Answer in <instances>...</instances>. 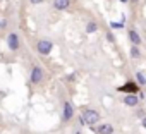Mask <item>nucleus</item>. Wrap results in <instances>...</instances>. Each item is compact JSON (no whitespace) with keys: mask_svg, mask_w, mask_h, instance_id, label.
<instances>
[{"mask_svg":"<svg viewBox=\"0 0 146 134\" xmlns=\"http://www.w3.org/2000/svg\"><path fill=\"white\" fill-rule=\"evenodd\" d=\"M52 5L55 11H69L72 5V0H53Z\"/></svg>","mask_w":146,"mask_h":134,"instance_id":"9","label":"nucleus"},{"mask_svg":"<svg viewBox=\"0 0 146 134\" xmlns=\"http://www.w3.org/2000/svg\"><path fill=\"white\" fill-rule=\"evenodd\" d=\"M141 125H143V127H144V129H146V115H144V117H143V119H141Z\"/></svg>","mask_w":146,"mask_h":134,"instance_id":"17","label":"nucleus"},{"mask_svg":"<svg viewBox=\"0 0 146 134\" xmlns=\"http://www.w3.org/2000/svg\"><path fill=\"white\" fill-rule=\"evenodd\" d=\"M36 50H38L40 55H50V52L53 50V43L46 38H41V40L36 41Z\"/></svg>","mask_w":146,"mask_h":134,"instance_id":"4","label":"nucleus"},{"mask_svg":"<svg viewBox=\"0 0 146 134\" xmlns=\"http://www.w3.org/2000/svg\"><path fill=\"white\" fill-rule=\"evenodd\" d=\"M5 28H7V19H2V21H0V29L5 31Z\"/></svg>","mask_w":146,"mask_h":134,"instance_id":"15","label":"nucleus"},{"mask_svg":"<svg viewBox=\"0 0 146 134\" xmlns=\"http://www.w3.org/2000/svg\"><path fill=\"white\" fill-rule=\"evenodd\" d=\"M76 134H81V132H79V131H78V132H76Z\"/></svg>","mask_w":146,"mask_h":134,"instance_id":"20","label":"nucleus"},{"mask_svg":"<svg viewBox=\"0 0 146 134\" xmlns=\"http://www.w3.org/2000/svg\"><path fill=\"white\" fill-rule=\"evenodd\" d=\"M96 31H98V24H96V23L91 21V23L86 24V33H88V34H93V33H96Z\"/></svg>","mask_w":146,"mask_h":134,"instance_id":"12","label":"nucleus"},{"mask_svg":"<svg viewBox=\"0 0 146 134\" xmlns=\"http://www.w3.org/2000/svg\"><path fill=\"white\" fill-rule=\"evenodd\" d=\"M95 132L96 134H115V127L105 122V124H98V127H95Z\"/></svg>","mask_w":146,"mask_h":134,"instance_id":"8","label":"nucleus"},{"mask_svg":"<svg viewBox=\"0 0 146 134\" xmlns=\"http://www.w3.org/2000/svg\"><path fill=\"white\" fill-rule=\"evenodd\" d=\"M129 55H131V58H132V60H141V58H143V52H141V48H139V46H131Z\"/></svg>","mask_w":146,"mask_h":134,"instance_id":"11","label":"nucleus"},{"mask_svg":"<svg viewBox=\"0 0 146 134\" xmlns=\"http://www.w3.org/2000/svg\"><path fill=\"white\" fill-rule=\"evenodd\" d=\"M136 81H137L139 86H146V78H144V74H143L141 71L136 72Z\"/></svg>","mask_w":146,"mask_h":134,"instance_id":"13","label":"nucleus"},{"mask_svg":"<svg viewBox=\"0 0 146 134\" xmlns=\"http://www.w3.org/2000/svg\"><path fill=\"white\" fill-rule=\"evenodd\" d=\"M107 40H108L112 45H115V36H113V33H112V31H107Z\"/></svg>","mask_w":146,"mask_h":134,"instance_id":"14","label":"nucleus"},{"mask_svg":"<svg viewBox=\"0 0 146 134\" xmlns=\"http://www.w3.org/2000/svg\"><path fill=\"white\" fill-rule=\"evenodd\" d=\"M100 119H102V115L95 108H83V112L79 115L81 124H86V125H96V124H100Z\"/></svg>","mask_w":146,"mask_h":134,"instance_id":"2","label":"nucleus"},{"mask_svg":"<svg viewBox=\"0 0 146 134\" xmlns=\"http://www.w3.org/2000/svg\"><path fill=\"white\" fill-rule=\"evenodd\" d=\"M5 43H7V48H9L11 52L17 53V52L21 50V46H23V40H21V34H19L17 31H14V29H12V31H9Z\"/></svg>","mask_w":146,"mask_h":134,"instance_id":"3","label":"nucleus"},{"mask_svg":"<svg viewBox=\"0 0 146 134\" xmlns=\"http://www.w3.org/2000/svg\"><path fill=\"white\" fill-rule=\"evenodd\" d=\"M129 2H132V4H137V2H139V0H129Z\"/></svg>","mask_w":146,"mask_h":134,"instance_id":"18","label":"nucleus"},{"mask_svg":"<svg viewBox=\"0 0 146 134\" xmlns=\"http://www.w3.org/2000/svg\"><path fill=\"white\" fill-rule=\"evenodd\" d=\"M45 0H29V4L31 5H40V4H43Z\"/></svg>","mask_w":146,"mask_h":134,"instance_id":"16","label":"nucleus"},{"mask_svg":"<svg viewBox=\"0 0 146 134\" xmlns=\"http://www.w3.org/2000/svg\"><path fill=\"white\" fill-rule=\"evenodd\" d=\"M72 117H74V105L70 100H65L62 107V122H69L72 120Z\"/></svg>","mask_w":146,"mask_h":134,"instance_id":"5","label":"nucleus"},{"mask_svg":"<svg viewBox=\"0 0 146 134\" xmlns=\"http://www.w3.org/2000/svg\"><path fill=\"white\" fill-rule=\"evenodd\" d=\"M139 101H141V100H139V96H137V95H134V93H132V95H125V96L122 98V103H124L125 107H131V108L137 107V105H139Z\"/></svg>","mask_w":146,"mask_h":134,"instance_id":"7","label":"nucleus"},{"mask_svg":"<svg viewBox=\"0 0 146 134\" xmlns=\"http://www.w3.org/2000/svg\"><path fill=\"white\" fill-rule=\"evenodd\" d=\"M127 36H129V41H131V45L132 46H139L141 48V45H143V38H141V34H139V31L136 29V28H129L127 29Z\"/></svg>","mask_w":146,"mask_h":134,"instance_id":"6","label":"nucleus"},{"mask_svg":"<svg viewBox=\"0 0 146 134\" xmlns=\"http://www.w3.org/2000/svg\"><path fill=\"white\" fill-rule=\"evenodd\" d=\"M45 83V69L40 64H33L29 69V84L33 88H38Z\"/></svg>","mask_w":146,"mask_h":134,"instance_id":"1","label":"nucleus"},{"mask_svg":"<svg viewBox=\"0 0 146 134\" xmlns=\"http://www.w3.org/2000/svg\"><path fill=\"white\" fill-rule=\"evenodd\" d=\"M137 88H139V86H137L136 83H132V81H127L124 86H120V88H119V91H125V95H132V93L136 95Z\"/></svg>","mask_w":146,"mask_h":134,"instance_id":"10","label":"nucleus"},{"mask_svg":"<svg viewBox=\"0 0 146 134\" xmlns=\"http://www.w3.org/2000/svg\"><path fill=\"white\" fill-rule=\"evenodd\" d=\"M120 2H122V4H129V0H120Z\"/></svg>","mask_w":146,"mask_h":134,"instance_id":"19","label":"nucleus"}]
</instances>
